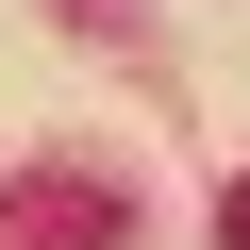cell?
Instances as JSON below:
<instances>
[{"instance_id": "1", "label": "cell", "mask_w": 250, "mask_h": 250, "mask_svg": "<svg viewBox=\"0 0 250 250\" xmlns=\"http://www.w3.org/2000/svg\"><path fill=\"white\" fill-rule=\"evenodd\" d=\"M0 217H17V233H50V250H100V233H117V200H100V184H17Z\"/></svg>"}, {"instance_id": "2", "label": "cell", "mask_w": 250, "mask_h": 250, "mask_svg": "<svg viewBox=\"0 0 250 250\" xmlns=\"http://www.w3.org/2000/svg\"><path fill=\"white\" fill-rule=\"evenodd\" d=\"M217 250H250V184H233V200H217Z\"/></svg>"}]
</instances>
